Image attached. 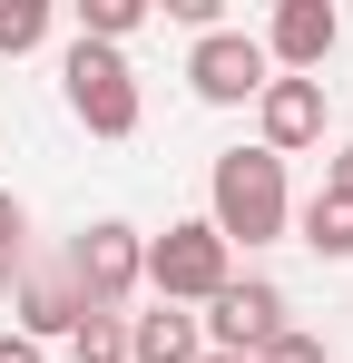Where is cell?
Returning <instances> with one entry per match:
<instances>
[{
    "mask_svg": "<svg viewBox=\"0 0 353 363\" xmlns=\"http://www.w3.org/2000/svg\"><path fill=\"white\" fill-rule=\"evenodd\" d=\"M255 147L265 157H294V147H314L324 138V79H265V99H255Z\"/></svg>",
    "mask_w": 353,
    "mask_h": 363,
    "instance_id": "9",
    "label": "cell"
},
{
    "mask_svg": "<svg viewBox=\"0 0 353 363\" xmlns=\"http://www.w3.org/2000/svg\"><path fill=\"white\" fill-rule=\"evenodd\" d=\"M59 265H69V285H79L89 314H118V304L147 285V236L108 216V226H79V236L59 245Z\"/></svg>",
    "mask_w": 353,
    "mask_h": 363,
    "instance_id": "4",
    "label": "cell"
},
{
    "mask_svg": "<svg viewBox=\"0 0 353 363\" xmlns=\"http://www.w3.org/2000/svg\"><path fill=\"white\" fill-rule=\"evenodd\" d=\"M79 285L59 255H20V344H50V334H79Z\"/></svg>",
    "mask_w": 353,
    "mask_h": 363,
    "instance_id": "8",
    "label": "cell"
},
{
    "mask_svg": "<svg viewBox=\"0 0 353 363\" xmlns=\"http://www.w3.org/2000/svg\"><path fill=\"white\" fill-rule=\"evenodd\" d=\"M0 363H40V344H20V334H0Z\"/></svg>",
    "mask_w": 353,
    "mask_h": 363,
    "instance_id": "18",
    "label": "cell"
},
{
    "mask_svg": "<svg viewBox=\"0 0 353 363\" xmlns=\"http://www.w3.org/2000/svg\"><path fill=\"white\" fill-rule=\"evenodd\" d=\"M50 40V0H0V60H30Z\"/></svg>",
    "mask_w": 353,
    "mask_h": 363,
    "instance_id": "12",
    "label": "cell"
},
{
    "mask_svg": "<svg viewBox=\"0 0 353 363\" xmlns=\"http://www.w3.org/2000/svg\"><path fill=\"white\" fill-rule=\"evenodd\" d=\"M255 363H324V334H304V324H285V334H275V344H265Z\"/></svg>",
    "mask_w": 353,
    "mask_h": 363,
    "instance_id": "16",
    "label": "cell"
},
{
    "mask_svg": "<svg viewBox=\"0 0 353 363\" xmlns=\"http://www.w3.org/2000/svg\"><path fill=\"white\" fill-rule=\"evenodd\" d=\"M69 354H79V363H128V314H79Z\"/></svg>",
    "mask_w": 353,
    "mask_h": 363,
    "instance_id": "13",
    "label": "cell"
},
{
    "mask_svg": "<svg viewBox=\"0 0 353 363\" xmlns=\"http://www.w3.org/2000/svg\"><path fill=\"white\" fill-rule=\"evenodd\" d=\"M334 40H344L334 0H285V10L265 20V69H275V79H314V69L334 60Z\"/></svg>",
    "mask_w": 353,
    "mask_h": 363,
    "instance_id": "7",
    "label": "cell"
},
{
    "mask_svg": "<svg viewBox=\"0 0 353 363\" xmlns=\"http://www.w3.org/2000/svg\"><path fill=\"white\" fill-rule=\"evenodd\" d=\"M196 334H206V354L255 363L265 344H275V334H285V295H275L265 275H245V285H226V295L206 304V324H196Z\"/></svg>",
    "mask_w": 353,
    "mask_h": 363,
    "instance_id": "6",
    "label": "cell"
},
{
    "mask_svg": "<svg viewBox=\"0 0 353 363\" xmlns=\"http://www.w3.org/2000/svg\"><path fill=\"white\" fill-rule=\"evenodd\" d=\"M59 99H69V118L89 138H138V118H147L128 50H99V40H69L59 50Z\"/></svg>",
    "mask_w": 353,
    "mask_h": 363,
    "instance_id": "2",
    "label": "cell"
},
{
    "mask_svg": "<svg viewBox=\"0 0 353 363\" xmlns=\"http://www.w3.org/2000/svg\"><path fill=\"white\" fill-rule=\"evenodd\" d=\"M196 354H206V334H196V314H176V304H157V314L128 324V363H196Z\"/></svg>",
    "mask_w": 353,
    "mask_h": 363,
    "instance_id": "10",
    "label": "cell"
},
{
    "mask_svg": "<svg viewBox=\"0 0 353 363\" xmlns=\"http://www.w3.org/2000/svg\"><path fill=\"white\" fill-rule=\"evenodd\" d=\"M138 20H147L138 0H79V40H99V50H118V40H128Z\"/></svg>",
    "mask_w": 353,
    "mask_h": 363,
    "instance_id": "14",
    "label": "cell"
},
{
    "mask_svg": "<svg viewBox=\"0 0 353 363\" xmlns=\"http://www.w3.org/2000/svg\"><path fill=\"white\" fill-rule=\"evenodd\" d=\"M20 255H30V206L0 186V275H20Z\"/></svg>",
    "mask_w": 353,
    "mask_h": 363,
    "instance_id": "15",
    "label": "cell"
},
{
    "mask_svg": "<svg viewBox=\"0 0 353 363\" xmlns=\"http://www.w3.org/2000/svg\"><path fill=\"white\" fill-rule=\"evenodd\" d=\"M206 226L226 245H275L294 226V196H285V157L265 147H226L216 177H206Z\"/></svg>",
    "mask_w": 353,
    "mask_h": 363,
    "instance_id": "1",
    "label": "cell"
},
{
    "mask_svg": "<svg viewBox=\"0 0 353 363\" xmlns=\"http://www.w3.org/2000/svg\"><path fill=\"white\" fill-rule=\"evenodd\" d=\"M304 245H314L324 265L353 255V206H344V196H314V206H304Z\"/></svg>",
    "mask_w": 353,
    "mask_h": 363,
    "instance_id": "11",
    "label": "cell"
},
{
    "mask_svg": "<svg viewBox=\"0 0 353 363\" xmlns=\"http://www.w3.org/2000/svg\"><path fill=\"white\" fill-rule=\"evenodd\" d=\"M147 285H157V304H216L235 285V245L196 216V226H167V236H147Z\"/></svg>",
    "mask_w": 353,
    "mask_h": 363,
    "instance_id": "3",
    "label": "cell"
},
{
    "mask_svg": "<svg viewBox=\"0 0 353 363\" xmlns=\"http://www.w3.org/2000/svg\"><path fill=\"white\" fill-rule=\"evenodd\" d=\"M196 363H235V354H196Z\"/></svg>",
    "mask_w": 353,
    "mask_h": 363,
    "instance_id": "19",
    "label": "cell"
},
{
    "mask_svg": "<svg viewBox=\"0 0 353 363\" xmlns=\"http://www.w3.org/2000/svg\"><path fill=\"white\" fill-rule=\"evenodd\" d=\"M265 40L255 30H206L196 50H186V89L206 99V108H245V99H265Z\"/></svg>",
    "mask_w": 353,
    "mask_h": 363,
    "instance_id": "5",
    "label": "cell"
},
{
    "mask_svg": "<svg viewBox=\"0 0 353 363\" xmlns=\"http://www.w3.org/2000/svg\"><path fill=\"white\" fill-rule=\"evenodd\" d=\"M324 196H344V206H353V147H344V157H324Z\"/></svg>",
    "mask_w": 353,
    "mask_h": 363,
    "instance_id": "17",
    "label": "cell"
}]
</instances>
